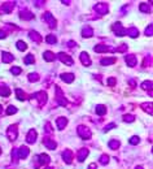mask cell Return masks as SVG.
I'll return each instance as SVG.
<instances>
[{"instance_id":"6da1fadb","label":"cell","mask_w":153,"mask_h":169,"mask_svg":"<svg viewBox=\"0 0 153 169\" xmlns=\"http://www.w3.org/2000/svg\"><path fill=\"white\" fill-rule=\"evenodd\" d=\"M78 135H79L82 139H90L91 135H92V133L87 126L80 125V126H78Z\"/></svg>"},{"instance_id":"7a4b0ae2","label":"cell","mask_w":153,"mask_h":169,"mask_svg":"<svg viewBox=\"0 0 153 169\" xmlns=\"http://www.w3.org/2000/svg\"><path fill=\"white\" fill-rule=\"evenodd\" d=\"M94 9L97 12L100 16H104V14H106L108 12H109V8H108L106 3H97V4L94 7Z\"/></svg>"},{"instance_id":"3957f363","label":"cell","mask_w":153,"mask_h":169,"mask_svg":"<svg viewBox=\"0 0 153 169\" xmlns=\"http://www.w3.org/2000/svg\"><path fill=\"white\" fill-rule=\"evenodd\" d=\"M31 98H35L39 102V104L43 105V104H46L48 96H47V92L46 91H38V92H35V94H32Z\"/></svg>"},{"instance_id":"277c9868","label":"cell","mask_w":153,"mask_h":169,"mask_svg":"<svg viewBox=\"0 0 153 169\" xmlns=\"http://www.w3.org/2000/svg\"><path fill=\"white\" fill-rule=\"evenodd\" d=\"M8 138H9V141L14 142L17 139V137H18V130H17V125H11L9 128H8Z\"/></svg>"},{"instance_id":"5b68a950","label":"cell","mask_w":153,"mask_h":169,"mask_svg":"<svg viewBox=\"0 0 153 169\" xmlns=\"http://www.w3.org/2000/svg\"><path fill=\"white\" fill-rule=\"evenodd\" d=\"M43 20L46 21V22L48 23V25H49V28H52V29H55V28H56V25H57V22H56L55 17H53L52 14L49 13V12H46V13H44Z\"/></svg>"},{"instance_id":"8992f818","label":"cell","mask_w":153,"mask_h":169,"mask_svg":"<svg viewBox=\"0 0 153 169\" xmlns=\"http://www.w3.org/2000/svg\"><path fill=\"white\" fill-rule=\"evenodd\" d=\"M57 59L60 60L61 62H64V64H66V65H73V59H71V56H69L68 53H65V52H60L59 55H57Z\"/></svg>"},{"instance_id":"52a82bcc","label":"cell","mask_w":153,"mask_h":169,"mask_svg":"<svg viewBox=\"0 0 153 169\" xmlns=\"http://www.w3.org/2000/svg\"><path fill=\"white\" fill-rule=\"evenodd\" d=\"M56 99H57V103H59L60 105H62V107H66L68 100L64 98V95H62V91L59 89V87H56Z\"/></svg>"},{"instance_id":"ba28073f","label":"cell","mask_w":153,"mask_h":169,"mask_svg":"<svg viewBox=\"0 0 153 169\" xmlns=\"http://www.w3.org/2000/svg\"><path fill=\"white\" fill-rule=\"evenodd\" d=\"M14 8V3H5L0 7V14H7V13H11Z\"/></svg>"},{"instance_id":"9c48e42d","label":"cell","mask_w":153,"mask_h":169,"mask_svg":"<svg viewBox=\"0 0 153 169\" xmlns=\"http://www.w3.org/2000/svg\"><path fill=\"white\" fill-rule=\"evenodd\" d=\"M113 31H114V34L117 37H123L125 35V29L121 22H116L114 25H113Z\"/></svg>"},{"instance_id":"30bf717a","label":"cell","mask_w":153,"mask_h":169,"mask_svg":"<svg viewBox=\"0 0 153 169\" xmlns=\"http://www.w3.org/2000/svg\"><path fill=\"white\" fill-rule=\"evenodd\" d=\"M29 153H30V150L27 148V147H25V146L20 147V148L17 150V155H18V159H26Z\"/></svg>"},{"instance_id":"8fae6325","label":"cell","mask_w":153,"mask_h":169,"mask_svg":"<svg viewBox=\"0 0 153 169\" xmlns=\"http://www.w3.org/2000/svg\"><path fill=\"white\" fill-rule=\"evenodd\" d=\"M79 60H80V62H82L85 66H90V65H91V59H90V56H88V53H87V52H82V53H80Z\"/></svg>"},{"instance_id":"7c38bea8","label":"cell","mask_w":153,"mask_h":169,"mask_svg":"<svg viewBox=\"0 0 153 169\" xmlns=\"http://www.w3.org/2000/svg\"><path fill=\"white\" fill-rule=\"evenodd\" d=\"M87 156H88V150H87V148H80L79 151H78L77 159H78V161L83 163V161H85V160H86Z\"/></svg>"},{"instance_id":"4fadbf2b","label":"cell","mask_w":153,"mask_h":169,"mask_svg":"<svg viewBox=\"0 0 153 169\" xmlns=\"http://www.w3.org/2000/svg\"><path fill=\"white\" fill-rule=\"evenodd\" d=\"M37 137H38V134H37V131L35 130H30L27 133V135H26V142L30 144H32V143H35V141H37Z\"/></svg>"},{"instance_id":"5bb4252c","label":"cell","mask_w":153,"mask_h":169,"mask_svg":"<svg viewBox=\"0 0 153 169\" xmlns=\"http://www.w3.org/2000/svg\"><path fill=\"white\" fill-rule=\"evenodd\" d=\"M62 159H64V161L66 163V164H70V163L73 161V152H71L70 150H65L64 152H62Z\"/></svg>"},{"instance_id":"9a60e30c","label":"cell","mask_w":153,"mask_h":169,"mask_svg":"<svg viewBox=\"0 0 153 169\" xmlns=\"http://www.w3.org/2000/svg\"><path fill=\"white\" fill-rule=\"evenodd\" d=\"M37 161H38V165H43V164H47V163L51 161V158L46 153H42V155L37 156Z\"/></svg>"},{"instance_id":"2e32d148","label":"cell","mask_w":153,"mask_h":169,"mask_svg":"<svg viewBox=\"0 0 153 169\" xmlns=\"http://www.w3.org/2000/svg\"><path fill=\"white\" fill-rule=\"evenodd\" d=\"M125 34H127L130 38H136L137 35H139V30L136 28H134V26H131V28H128L127 30H125Z\"/></svg>"},{"instance_id":"e0dca14e","label":"cell","mask_w":153,"mask_h":169,"mask_svg":"<svg viewBox=\"0 0 153 169\" xmlns=\"http://www.w3.org/2000/svg\"><path fill=\"white\" fill-rule=\"evenodd\" d=\"M125 60H126V64L130 66V68H134V66L136 65V57L134 55H127L125 57Z\"/></svg>"},{"instance_id":"ac0fdd59","label":"cell","mask_w":153,"mask_h":169,"mask_svg":"<svg viewBox=\"0 0 153 169\" xmlns=\"http://www.w3.org/2000/svg\"><path fill=\"white\" fill-rule=\"evenodd\" d=\"M29 38L31 39V40L37 42V43H40V42H42L40 34H39V33H37V31H34V30H31V31L29 33Z\"/></svg>"},{"instance_id":"d6986e66","label":"cell","mask_w":153,"mask_h":169,"mask_svg":"<svg viewBox=\"0 0 153 169\" xmlns=\"http://www.w3.org/2000/svg\"><path fill=\"white\" fill-rule=\"evenodd\" d=\"M60 78H61L64 82L71 83L74 81V74H71V73H62L61 75H60Z\"/></svg>"},{"instance_id":"ffe728a7","label":"cell","mask_w":153,"mask_h":169,"mask_svg":"<svg viewBox=\"0 0 153 169\" xmlns=\"http://www.w3.org/2000/svg\"><path fill=\"white\" fill-rule=\"evenodd\" d=\"M56 124H57V128L60 130H62V129H65V126L68 125V120L65 119V117H59V119L56 120Z\"/></svg>"},{"instance_id":"44dd1931","label":"cell","mask_w":153,"mask_h":169,"mask_svg":"<svg viewBox=\"0 0 153 169\" xmlns=\"http://www.w3.org/2000/svg\"><path fill=\"white\" fill-rule=\"evenodd\" d=\"M94 35V30H92V28H90V26H85V28L82 29V37L85 38H90Z\"/></svg>"},{"instance_id":"7402d4cb","label":"cell","mask_w":153,"mask_h":169,"mask_svg":"<svg viewBox=\"0 0 153 169\" xmlns=\"http://www.w3.org/2000/svg\"><path fill=\"white\" fill-rule=\"evenodd\" d=\"M18 16H20V18H22V20H31V18H34L32 13H31V12H29V11H22V12H20Z\"/></svg>"},{"instance_id":"603a6c76","label":"cell","mask_w":153,"mask_h":169,"mask_svg":"<svg viewBox=\"0 0 153 169\" xmlns=\"http://www.w3.org/2000/svg\"><path fill=\"white\" fill-rule=\"evenodd\" d=\"M43 143H44V146L47 147V148H49V150H55L56 147H57V144H56V142L55 141H52V139H44L43 141Z\"/></svg>"},{"instance_id":"cb8c5ba5","label":"cell","mask_w":153,"mask_h":169,"mask_svg":"<svg viewBox=\"0 0 153 169\" xmlns=\"http://www.w3.org/2000/svg\"><path fill=\"white\" fill-rule=\"evenodd\" d=\"M1 56H3V62H5V64H9V62L13 61V56L9 52H1Z\"/></svg>"},{"instance_id":"d4e9b609","label":"cell","mask_w":153,"mask_h":169,"mask_svg":"<svg viewBox=\"0 0 153 169\" xmlns=\"http://www.w3.org/2000/svg\"><path fill=\"white\" fill-rule=\"evenodd\" d=\"M96 113H97L99 116H104V114L106 113V107L103 105V104L96 105Z\"/></svg>"},{"instance_id":"484cf974","label":"cell","mask_w":153,"mask_h":169,"mask_svg":"<svg viewBox=\"0 0 153 169\" xmlns=\"http://www.w3.org/2000/svg\"><path fill=\"white\" fill-rule=\"evenodd\" d=\"M113 62H116V59H114V57H105V59H103V60L100 61V64L103 65V66H106V65L113 64Z\"/></svg>"},{"instance_id":"4316f807","label":"cell","mask_w":153,"mask_h":169,"mask_svg":"<svg viewBox=\"0 0 153 169\" xmlns=\"http://www.w3.org/2000/svg\"><path fill=\"white\" fill-rule=\"evenodd\" d=\"M43 57L46 61H53V60H55V53L51 52V51H46V52L43 53Z\"/></svg>"},{"instance_id":"83f0119b","label":"cell","mask_w":153,"mask_h":169,"mask_svg":"<svg viewBox=\"0 0 153 169\" xmlns=\"http://www.w3.org/2000/svg\"><path fill=\"white\" fill-rule=\"evenodd\" d=\"M139 9L142 12H144V13H149V12H151V5L147 4V3H142L140 7H139Z\"/></svg>"},{"instance_id":"f1b7e54d","label":"cell","mask_w":153,"mask_h":169,"mask_svg":"<svg viewBox=\"0 0 153 169\" xmlns=\"http://www.w3.org/2000/svg\"><path fill=\"white\" fill-rule=\"evenodd\" d=\"M16 95H17V99L18 100H25V98H26V95H25V92L22 91V89H16Z\"/></svg>"},{"instance_id":"f546056e","label":"cell","mask_w":153,"mask_h":169,"mask_svg":"<svg viewBox=\"0 0 153 169\" xmlns=\"http://www.w3.org/2000/svg\"><path fill=\"white\" fill-rule=\"evenodd\" d=\"M11 89L9 87H0V96H9Z\"/></svg>"},{"instance_id":"4dcf8cb0","label":"cell","mask_w":153,"mask_h":169,"mask_svg":"<svg viewBox=\"0 0 153 169\" xmlns=\"http://www.w3.org/2000/svg\"><path fill=\"white\" fill-rule=\"evenodd\" d=\"M143 90H148V91H152V81H144L142 83Z\"/></svg>"},{"instance_id":"1f68e13d","label":"cell","mask_w":153,"mask_h":169,"mask_svg":"<svg viewBox=\"0 0 153 169\" xmlns=\"http://www.w3.org/2000/svg\"><path fill=\"white\" fill-rule=\"evenodd\" d=\"M119 141H114V139H112V141H109V148H112V150H117L119 147Z\"/></svg>"},{"instance_id":"d6a6232c","label":"cell","mask_w":153,"mask_h":169,"mask_svg":"<svg viewBox=\"0 0 153 169\" xmlns=\"http://www.w3.org/2000/svg\"><path fill=\"white\" fill-rule=\"evenodd\" d=\"M27 78H29V81L30 82H37V81H39V74L38 73H31V74H29L27 75Z\"/></svg>"},{"instance_id":"836d02e7","label":"cell","mask_w":153,"mask_h":169,"mask_svg":"<svg viewBox=\"0 0 153 169\" xmlns=\"http://www.w3.org/2000/svg\"><path fill=\"white\" fill-rule=\"evenodd\" d=\"M46 42L48 44H55L56 42H57V39H56L55 35H47L46 37Z\"/></svg>"},{"instance_id":"e575fe53","label":"cell","mask_w":153,"mask_h":169,"mask_svg":"<svg viewBox=\"0 0 153 169\" xmlns=\"http://www.w3.org/2000/svg\"><path fill=\"white\" fill-rule=\"evenodd\" d=\"M144 35H147V37H152L153 35V26L152 25L147 26V29L144 30Z\"/></svg>"},{"instance_id":"d590c367","label":"cell","mask_w":153,"mask_h":169,"mask_svg":"<svg viewBox=\"0 0 153 169\" xmlns=\"http://www.w3.org/2000/svg\"><path fill=\"white\" fill-rule=\"evenodd\" d=\"M23 61H25V64H34L35 59H34V56H32V55H27V56H25Z\"/></svg>"},{"instance_id":"8d00e7d4","label":"cell","mask_w":153,"mask_h":169,"mask_svg":"<svg viewBox=\"0 0 153 169\" xmlns=\"http://www.w3.org/2000/svg\"><path fill=\"white\" fill-rule=\"evenodd\" d=\"M17 48H18L20 51H25L26 48H27V46H26V43H25V42L18 40V42H17Z\"/></svg>"},{"instance_id":"74e56055","label":"cell","mask_w":153,"mask_h":169,"mask_svg":"<svg viewBox=\"0 0 153 169\" xmlns=\"http://www.w3.org/2000/svg\"><path fill=\"white\" fill-rule=\"evenodd\" d=\"M14 113H17V108L14 107V105H8L7 114H14Z\"/></svg>"},{"instance_id":"f35d334b","label":"cell","mask_w":153,"mask_h":169,"mask_svg":"<svg viewBox=\"0 0 153 169\" xmlns=\"http://www.w3.org/2000/svg\"><path fill=\"white\" fill-rule=\"evenodd\" d=\"M142 107H143L144 109H145L149 114H152V103H144V104L142 105Z\"/></svg>"},{"instance_id":"ab89813d","label":"cell","mask_w":153,"mask_h":169,"mask_svg":"<svg viewBox=\"0 0 153 169\" xmlns=\"http://www.w3.org/2000/svg\"><path fill=\"white\" fill-rule=\"evenodd\" d=\"M100 163L103 165H106L108 163H109V156H108V155H101L100 156Z\"/></svg>"},{"instance_id":"60d3db41","label":"cell","mask_w":153,"mask_h":169,"mask_svg":"<svg viewBox=\"0 0 153 169\" xmlns=\"http://www.w3.org/2000/svg\"><path fill=\"white\" fill-rule=\"evenodd\" d=\"M21 72H22V70H21L20 66H13V68L11 69V73L13 74V75H18V74L21 73Z\"/></svg>"},{"instance_id":"b9f144b4","label":"cell","mask_w":153,"mask_h":169,"mask_svg":"<svg viewBox=\"0 0 153 169\" xmlns=\"http://www.w3.org/2000/svg\"><path fill=\"white\" fill-rule=\"evenodd\" d=\"M135 120V117L133 116V114H125L123 116V121L125 122H133Z\"/></svg>"},{"instance_id":"7bdbcfd3","label":"cell","mask_w":153,"mask_h":169,"mask_svg":"<svg viewBox=\"0 0 153 169\" xmlns=\"http://www.w3.org/2000/svg\"><path fill=\"white\" fill-rule=\"evenodd\" d=\"M12 160H13L14 164H16L17 160H18V155H17V148H13V150H12Z\"/></svg>"},{"instance_id":"ee69618b","label":"cell","mask_w":153,"mask_h":169,"mask_svg":"<svg viewBox=\"0 0 153 169\" xmlns=\"http://www.w3.org/2000/svg\"><path fill=\"white\" fill-rule=\"evenodd\" d=\"M139 142H140V138L137 137V135H135V137H131V138H130V143H131V144H139Z\"/></svg>"},{"instance_id":"f6af8a7d","label":"cell","mask_w":153,"mask_h":169,"mask_svg":"<svg viewBox=\"0 0 153 169\" xmlns=\"http://www.w3.org/2000/svg\"><path fill=\"white\" fill-rule=\"evenodd\" d=\"M114 128H116V124H114V122H110L109 125L104 128V131H105V133H108V131L110 130V129H114Z\"/></svg>"},{"instance_id":"bcb514c9","label":"cell","mask_w":153,"mask_h":169,"mask_svg":"<svg viewBox=\"0 0 153 169\" xmlns=\"http://www.w3.org/2000/svg\"><path fill=\"white\" fill-rule=\"evenodd\" d=\"M44 129H46V131H47V133H52V131H53L52 125H51L49 122H47V124H46V126H44Z\"/></svg>"},{"instance_id":"7dc6e473","label":"cell","mask_w":153,"mask_h":169,"mask_svg":"<svg viewBox=\"0 0 153 169\" xmlns=\"http://www.w3.org/2000/svg\"><path fill=\"white\" fill-rule=\"evenodd\" d=\"M108 84H109V86H114V84H116V78H109V80H108Z\"/></svg>"},{"instance_id":"c3c4849f","label":"cell","mask_w":153,"mask_h":169,"mask_svg":"<svg viewBox=\"0 0 153 169\" xmlns=\"http://www.w3.org/2000/svg\"><path fill=\"white\" fill-rule=\"evenodd\" d=\"M149 62H151V56H148V57H147V60H145V61H143V68H145V66L148 65Z\"/></svg>"},{"instance_id":"681fc988","label":"cell","mask_w":153,"mask_h":169,"mask_svg":"<svg viewBox=\"0 0 153 169\" xmlns=\"http://www.w3.org/2000/svg\"><path fill=\"white\" fill-rule=\"evenodd\" d=\"M68 46H69V48H74V47H75V42L69 40V42H68Z\"/></svg>"},{"instance_id":"f907efd6","label":"cell","mask_w":153,"mask_h":169,"mask_svg":"<svg viewBox=\"0 0 153 169\" xmlns=\"http://www.w3.org/2000/svg\"><path fill=\"white\" fill-rule=\"evenodd\" d=\"M5 37H7V33L3 31V30H0V39H4Z\"/></svg>"},{"instance_id":"816d5d0a","label":"cell","mask_w":153,"mask_h":169,"mask_svg":"<svg viewBox=\"0 0 153 169\" xmlns=\"http://www.w3.org/2000/svg\"><path fill=\"white\" fill-rule=\"evenodd\" d=\"M97 168V165L95 164V163H92V164H90V167H88V169H96Z\"/></svg>"},{"instance_id":"f5cc1de1","label":"cell","mask_w":153,"mask_h":169,"mask_svg":"<svg viewBox=\"0 0 153 169\" xmlns=\"http://www.w3.org/2000/svg\"><path fill=\"white\" fill-rule=\"evenodd\" d=\"M135 169H144V168H143V167H140V165H139V167H136Z\"/></svg>"},{"instance_id":"db71d44e","label":"cell","mask_w":153,"mask_h":169,"mask_svg":"<svg viewBox=\"0 0 153 169\" xmlns=\"http://www.w3.org/2000/svg\"><path fill=\"white\" fill-rule=\"evenodd\" d=\"M46 169H53L52 167H48V168H46Z\"/></svg>"},{"instance_id":"11a10c76","label":"cell","mask_w":153,"mask_h":169,"mask_svg":"<svg viewBox=\"0 0 153 169\" xmlns=\"http://www.w3.org/2000/svg\"><path fill=\"white\" fill-rule=\"evenodd\" d=\"M0 113H1V105H0Z\"/></svg>"},{"instance_id":"9f6ffc18","label":"cell","mask_w":153,"mask_h":169,"mask_svg":"<svg viewBox=\"0 0 153 169\" xmlns=\"http://www.w3.org/2000/svg\"><path fill=\"white\" fill-rule=\"evenodd\" d=\"M0 153H1V150H0Z\"/></svg>"}]
</instances>
